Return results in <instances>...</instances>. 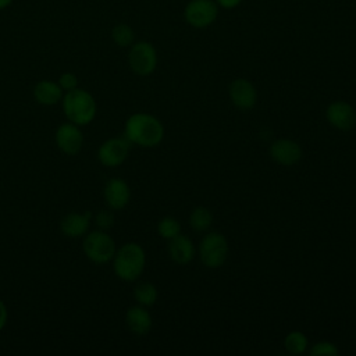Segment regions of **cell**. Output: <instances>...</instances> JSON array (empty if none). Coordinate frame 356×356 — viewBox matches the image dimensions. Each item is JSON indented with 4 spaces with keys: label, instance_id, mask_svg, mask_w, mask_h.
Listing matches in <instances>:
<instances>
[{
    "label": "cell",
    "instance_id": "cell-10",
    "mask_svg": "<svg viewBox=\"0 0 356 356\" xmlns=\"http://www.w3.org/2000/svg\"><path fill=\"white\" fill-rule=\"evenodd\" d=\"M228 95L232 104L239 110H252L257 102V90L246 78H236L229 83Z\"/></svg>",
    "mask_w": 356,
    "mask_h": 356
},
{
    "label": "cell",
    "instance_id": "cell-12",
    "mask_svg": "<svg viewBox=\"0 0 356 356\" xmlns=\"http://www.w3.org/2000/svg\"><path fill=\"white\" fill-rule=\"evenodd\" d=\"M268 154L275 163L289 167V165L299 163L303 152H302L300 145L296 140L281 138V139L274 140L270 145Z\"/></svg>",
    "mask_w": 356,
    "mask_h": 356
},
{
    "label": "cell",
    "instance_id": "cell-20",
    "mask_svg": "<svg viewBox=\"0 0 356 356\" xmlns=\"http://www.w3.org/2000/svg\"><path fill=\"white\" fill-rule=\"evenodd\" d=\"M111 39L118 47H129L135 42V33L128 24L120 22L113 26Z\"/></svg>",
    "mask_w": 356,
    "mask_h": 356
},
{
    "label": "cell",
    "instance_id": "cell-15",
    "mask_svg": "<svg viewBox=\"0 0 356 356\" xmlns=\"http://www.w3.org/2000/svg\"><path fill=\"white\" fill-rule=\"evenodd\" d=\"M125 324L135 335H146L152 328L153 320L145 306L135 305L125 312Z\"/></svg>",
    "mask_w": 356,
    "mask_h": 356
},
{
    "label": "cell",
    "instance_id": "cell-26",
    "mask_svg": "<svg viewBox=\"0 0 356 356\" xmlns=\"http://www.w3.org/2000/svg\"><path fill=\"white\" fill-rule=\"evenodd\" d=\"M7 318H8V310L6 303L0 299V331L6 327L7 324Z\"/></svg>",
    "mask_w": 356,
    "mask_h": 356
},
{
    "label": "cell",
    "instance_id": "cell-22",
    "mask_svg": "<svg viewBox=\"0 0 356 356\" xmlns=\"http://www.w3.org/2000/svg\"><path fill=\"white\" fill-rule=\"evenodd\" d=\"M157 234L164 239H172L181 234V224L175 217L167 216L157 222Z\"/></svg>",
    "mask_w": 356,
    "mask_h": 356
},
{
    "label": "cell",
    "instance_id": "cell-28",
    "mask_svg": "<svg viewBox=\"0 0 356 356\" xmlns=\"http://www.w3.org/2000/svg\"><path fill=\"white\" fill-rule=\"evenodd\" d=\"M13 1H14V0H0V10H4V8H7V7H10Z\"/></svg>",
    "mask_w": 356,
    "mask_h": 356
},
{
    "label": "cell",
    "instance_id": "cell-2",
    "mask_svg": "<svg viewBox=\"0 0 356 356\" xmlns=\"http://www.w3.org/2000/svg\"><path fill=\"white\" fill-rule=\"evenodd\" d=\"M114 274L125 282L136 281L146 266V253L136 242H127L120 246L113 257Z\"/></svg>",
    "mask_w": 356,
    "mask_h": 356
},
{
    "label": "cell",
    "instance_id": "cell-8",
    "mask_svg": "<svg viewBox=\"0 0 356 356\" xmlns=\"http://www.w3.org/2000/svg\"><path fill=\"white\" fill-rule=\"evenodd\" d=\"M131 143L125 136H115L104 140L97 149V160L104 167H118L129 154Z\"/></svg>",
    "mask_w": 356,
    "mask_h": 356
},
{
    "label": "cell",
    "instance_id": "cell-6",
    "mask_svg": "<svg viewBox=\"0 0 356 356\" xmlns=\"http://www.w3.org/2000/svg\"><path fill=\"white\" fill-rule=\"evenodd\" d=\"M128 64L139 76L150 75L157 67V51L147 40H138L129 46Z\"/></svg>",
    "mask_w": 356,
    "mask_h": 356
},
{
    "label": "cell",
    "instance_id": "cell-7",
    "mask_svg": "<svg viewBox=\"0 0 356 356\" xmlns=\"http://www.w3.org/2000/svg\"><path fill=\"white\" fill-rule=\"evenodd\" d=\"M218 15V6L213 0H191L184 10L185 21L197 29L211 25Z\"/></svg>",
    "mask_w": 356,
    "mask_h": 356
},
{
    "label": "cell",
    "instance_id": "cell-11",
    "mask_svg": "<svg viewBox=\"0 0 356 356\" xmlns=\"http://www.w3.org/2000/svg\"><path fill=\"white\" fill-rule=\"evenodd\" d=\"M325 118L334 128L349 131L356 125V111L353 106L345 100H335L328 104Z\"/></svg>",
    "mask_w": 356,
    "mask_h": 356
},
{
    "label": "cell",
    "instance_id": "cell-9",
    "mask_svg": "<svg viewBox=\"0 0 356 356\" xmlns=\"http://www.w3.org/2000/svg\"><path fill=\"white\" fill-rule=\"evenodd\" d=\"M56 146L67 156H75L83 146V135L81 127L74 122H64L57 127L54 134Z\"/></svg>",
    "mask_w": 356,
    "mask_h": 356
},
{
    "label": "cell",
    "instance_id": "cell-16",
    "mask_svg": "<svg viewBox=\"0 0 356 356\" xmlns=\"http://www.w3.org/2000/svg\"><path fill=\"white\" fill-rule=\"evenodd\" d=\"M167 250H168L170 259L178 264H188L195 257L193 242L188 236L181 234L170 239Z\"/></svg>",
    "mask_w": 356,
    "mask_h": 356
},
{
    "label": "cell",
    "instance_id": "cell-17",
    "mask_svg": "<svg viewBox=\"0 0 356 356\" xmlns=\"http://www.w3.org/2000/svg\"><path fill=\"white\" fill-rule=\"evenodd\" d=\"M63 96L64 92L56 81L42 79L33 86V97L42 106H54L61 102Z\"/></svg>",
    "mask_w": 356,
    "mask_h": 356
},
{
    "label": "cell",
    "instance_id": "cell-18",
    "mask_svg": "<svg viewBox=\"0 0 356 356\" xmlns=\"http://www.w3.org/2000/svg\"><path fill=\"white\" fill-rule=\"evenodd\" d=\"M157 296H159V292H157L156 285L152 282H147V281L139 282L134 289V298H135L136 303L140 306H145V307L153 306L157 300Z\"/></svg>",
    "mask_w": 356,
    "mask_h": 356
},
{
    "label": "cell",
    "instance_id": "cell-5",
    "mask_svg": "<svg viewBox=\"0 0 356 356\" xmlns=\"http://www.w3.org/2000/svg\"><path fill=\"white\" fill-rule=\"evenodd\" d=\"M199 257L204 267L218 268L228 257V241L220 232L206 234L199 243Z\"/></svg>",
    "mask_w": 356,
    "mask_h": 356
},
{
    "label": "cell",
    "instance_id": "cell-23",
    "mask_svg": "<svg viewBox=\"0 0 356 356\" xmlns=\"http://www.w3.org/2000/svg\"><path fill=\"white\" fill-rule=\"evenodd\" d=\"M309 353L312 356H335L338 355V348L330 341H320L310 348Z\"/></svg>",
    "mask_w": 356,
    "mask_h": 356
},
{
    "label": "cell",
    "instance_id": "cell-21",
    "mask_svg": "<svg viewBox=\"0 0 356 356\" xmlns=\"http://www.w3.org/2000/svg\"><path fill=\"white\" fill-rule=\"evenodd\" d=\"M307 345H309L307 337L302 331H291L286 334L284 339L285 349L292 355H300L306 352Z\"/></svg>",
    "mask_w": 356,
    "mask_h": 356
},
{
    "label": "cell",
    "instance_id": "cell-24",
    "mask_svg": "<svg viewBox=\"0 0 356 356\" xmlns=\"http://www.w3.org/2000/svg\"><path fill=\"white\" fill-rule=\"evenodd\" d=\"M95 224L99 229H103V231H107L110 228H113L114 225V221H115V217L111 211V209H107V210H99L95 217Z\"/></svg>",
    "mask_w": 356,
    "mask_h": 356
},
{
    "label": "cell",
    "instance_id": "cell-25",
    "mask_svg": "<svg viewBox=\"0 0 356 356\" xmlns=\"http://www.w3.org/2000/svg\"><path fill=\"white\" fill-rule=\"evenodd\" d=\"M57 83L60 85V88L65 93V92H70V90L78 88V76L74 72H63L58 76Z\"/></svg>",
    "mask_w": 356,
    "mask_h": 356
},
{
    "label": "cell",
    "instance_id": "cell-1",
    "mask_svg": "<svg viewBox=\"0 0 356 356\" xmlns=\"http://www.w3.org/2000/svg\"><path fill=\"white\" fill-rule=\"evenodd\" d=\"M124 136L131 145L145 149L156 147L164 138V125L149 113H134L125 121Z\"/></svg>",
    "mask_w": 356,
    "mask_h": 356
},
{
    "label": "cell",
    "instance_id": "cell-3",
    "mask_svg": "<svg viewBox=\"0 0 356 356\" xmlns=\"http://www.w3.org/2000/svg\"><path fill=\"white\" fill-rule=\"evenodd\" d=\"M61 107L67 120L79 127L90 124L97 113V103L93 95L79 86L64 93Z\"/></svg>",
    "mask_w": 356,
    "mask_h": 356
},
{
    "label": "cell",
    "instance_id": "cell-4",
    "mask_svg": "<svg viewBox=\"0 0 356 356\" xmlns=\"http://www.w3.org/2000/svg\"><path fill=\"white\" fill-rule=\"evenodd\" d=\"M82 250L88 260L95 264H106L113 260L117 250L114 239L103 229L86 232L82 241Z\"/></svg>",
    "mask_w": 356,
    "mask_h": 356
},
{
    "label": "cell",
    "instance_id": "cell-14",
    "mask_svg": "<svg viewBox=\"0 0 356 356\" xmlns=\"http://www.w3.org/2000/svg\"><path fill=\"white\" fill-rule=\"evenodd\" d=\"M92 214L90 211H71L65 214L60 221V231L67 238H81L83 236L90 225Z\"/></svg>",
    "mask_w": 356,
    "mask_h": 356
},
{
    "label": "cell",
    "instance_id": "cell-27",
    "mask_svg": "<svg viewBox=\"0 0 356 356\" xmlns=\"http://www.w3.org/2000/svg\"><path fill=\"white\" fill-rule=\"evenodd\" d=\"M242 0H216V3L218 4V6H221L222 8H235L236 6H239V3H241Z\"/></svg>",
    "mask_w": 356,
    "mask_h": 356
},
{
    "label": "cell",
    "instance_id": "cell-19",
    "mask_svg": "<svg viewBox=\"0 0 356 356\" xmlns=\"http://www.w3.org/2000/svg\"><path fill=\"white\" fill-rule=\"evenodd\" d=\"M213 222V214L211 211L204 206L195 207L189 214V225L193 231L203 232L210 228Z\"/></svg>",
    "mask_w": 356,
    "mask_h": 356
},
{
    "label": "cell",
    "instance_id": "cell-13",
    "mask_svg": "<svg viewBox=\"0 0 356 356\" xmlns=\"http://www.w3.org/2000/svg\"><path fill=\"white\" fill-rule=\"evenodd\" d=\"M103 197L111 210L124 209L131 200V188L122 178H110L103 188Z\"/></svg>",
    "mask_w": 356,
    "mask_h": 356
}]
</instances>
